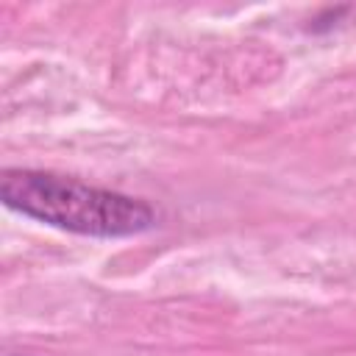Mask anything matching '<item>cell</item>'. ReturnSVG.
<instances>
[{
    "mask_svg": "<svg viewBox=\"0 0 356 356\" xmlns=\"http://www.w3.org/2000/svg\"><path fill=\"white\" fill-rule=\"evenodd\" d=\"M11 356H14V353H11Z\"/></svg>",
    "mask_w": 356,
    "mask_h": 356,
    "instance_id": "cell-2",
    "label": "cell"
},
{
    "mask_svg": "<svg viewBox=\"0 0 356 356\" xmlns=\"http://www.w3.org/2000/svg\"><path fill=\"white\" fill-rule=\"evenodd\" d=\"M0 197L8 209L44 225L100 239L136 236L159 220L156 209L139 197L42 170H6Z\"/></svg>",
    "mask_w": 356,
    "mask_h": 356,
    "instance_id": "cell-1",
    "label": "cell"
}]
</instances>
